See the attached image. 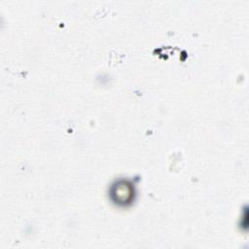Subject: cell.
<instances>
[{
	"label": "cell",
	"mask_w": 249,
	"mask_h": 249,
	"mask_svg": "<svg viewBox=\"0 0 249 249\" xmlns=\"http://www.w3.org/2000/svg\"><path fill=\"white\" fill-rule=\"evenodd\" d=\"M133 196V189L127 181H118L112 187L111 196L116 203L125 204L128 203Z\"/></svg>",
	"instance_id": "6da1fadb"
}]
</instances>
